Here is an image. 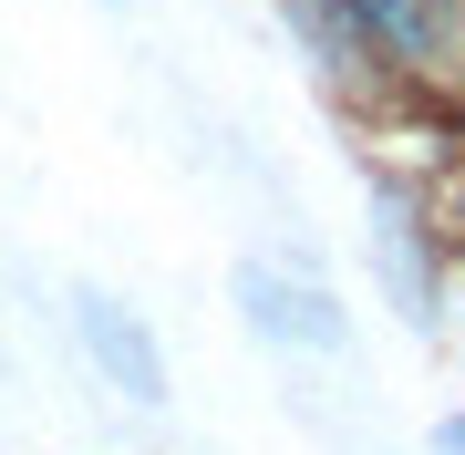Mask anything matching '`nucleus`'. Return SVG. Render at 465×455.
I'll return each instance as SVG.
<instances>
[{
    "instance_id": "obj_1",
    "label": "nucleus",
    "mask_w": 465,
    "mask_h": 455,
    "mask_svg": "<svg viewBox=\"0 0 465 455\" xmlns=\"http://www.w3.org/2000/svg\"><path fill=\"white\" fill-rule=\"evenodd\" d=\"M238 311H249L259 341H290V352H351V311L311 270L290 280V270H269V259H249V270H238Z\"/></svg>"
},
{
    "instance_id": "obj_2",
    "label": "nucleus",
    "mask_w": 465,
    "mask_h": 455,
    "mask_svg": "<svg viewBox=\"0 0 465 455\" xmlns=\"http://www.w3.org/2000/svg\"><path fill=\"white\" fill-rule=\"evenodd\" d=\"M73 321H84V352H94V372L124 393V404H166V352H155V331H145V321H134L124 301L84 290V301H73Z\"/></svg>"
},
{
    "instance_id": "obj_3",
    "label": "nucleus",
    "mask_w": 465,
    "mask_h": 455,
    "mask_svg": "<svg viewBox=\"0 0 465 455\" xmlns=\"http://www.w3.org/2000/svg\"><path fill=\"white\" fill-rule=\"evenodd\" d=\"M362 32H393V42H424V0H351Z\"/></svg>"
},
{
    "instance_id": "obj_5",
    "label": "nucleus",
    "mask_w": 465,
    "mask_h": 455,
    "mask_svg": "<svg viewBox=\"0 0 465 455\" xmlns=\"http://www.w3.org/2000/svg\"><path fill=\"white\" fill-rule=\"evenodd\" d=\"M455 228H465V186H455Z\"/></svg>"
},
{
    "instance_id": "obj_4",
    "label": "nucleus",
    "mask_w": 465,
    "mask_h": 455,
    "mask_svg": "<svg viewBox=\"0 0 465 455\" xmlns=\"http://www.w3.org/2000/svg\"><path fill=\"white\" fill-rule=\"evenodd\" d=\"M434 455H465V414H445V424H434Z\"/></svg>"
}]
</instances>
